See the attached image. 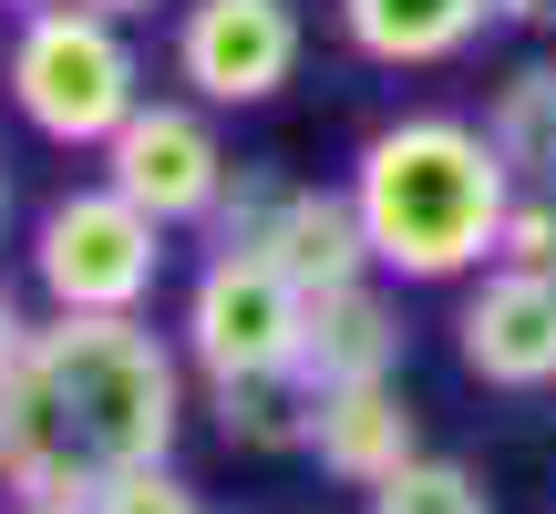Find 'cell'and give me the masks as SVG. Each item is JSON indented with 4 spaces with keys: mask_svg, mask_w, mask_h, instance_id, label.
Returning <instances> with one entry per match:
<instances>
[{
    "mask_svg": "<svg viewBox=\"0 0 556 514\" xmlns=\"http://www.w3.org/2000/svg\"><path fill=\"white\" fill-rule=\"evenodd\" d=\"M351 206L371 227V268L402 288H454L505 237L516 165L495 155L484 114H392L351 155Z\"/></svg>",
    "mask_w": 556,
    "mask_h": 514,
    "instance_id": "6da1fadb",
    "label": "cell"
},
{
    "mask_svg": "<svg viewBox=\"0 0 556 514\" xmlns=\"http://www.w3.org/2000/svg\"><path fill=\"white\" fill-rule=\"evenodd\" d=\"M31 371L52 391V422L93 474L114 463H176L186 433V339H165L144 309H52L31 330Z\"/></svg>",
    "mask_w": 556,
    "mask_h": 514,
    "instance_id": "7a4b0ae2",
    "label": "cell"
},
{
    "mask_svg": "<svg viewBox=\"0 0 556 514\" xmlns=\"http://www.w3.org/2000/svg\"><path fill=\"white\" fill-rule=\"evenodd\" d=\"M0 82H11V114L31 124L41 144L103 155L114 124L144 103V52L93 0H41V11H21L11 52H0Z\"/></svg>",
    "mask_w": 556,
    "mask_h": 514,
    "instance_id": "3957f363",
    "label": "cell"
},
{
    "mask_svg": "<svg viewBox=\"0 0 556 514\" xmlns=\"http://www.w3.org/2000/svg\"><path fill=\"white\" fill-rule=\"evenodd\" d=\"M165 237H176V227H165L155 206H135L114 176L62 185V196L31 217V288H41V309H155Z\"/></svg>",
    "mask_w": 556,
    "mask_h": 514,
    "instance_id": "277c9868",
    "label": "cell"
},
{
    "mask_svg": "<svg viewBox=\"0 0 556 514\" xmlns=\"http://www.w3.org/2000/svg\"><path fill=\"white\" fill-rule=\"evenodd\" d=\"M197 381H299L309 360V288L258 247H217L186 278V319H176Z\"/></svg>",
    "mask_w": 556,
    "mask_h": 514,
    "instance_id": "5b68a950",
    "label": "cell"
},
{
    "mask_svg": "<svg viewBox=\"0 0 556 514\" xmlns=\"http://www.w3.org/2000/svg\"><path fill=\"white\" fill-rule=\"evenodd\" d=\"M206 237L278 257L309 298L340 288V278H371V227H361V206H351V176L309 185V176H278V165H238V185H227V206L206 217Z\"/></svg>",
    "mask_w": 556,
    "mask_h": 514,
    "instance_id": "8992f818",
    "label": "cell"
},
{
    "mask_svg": "<svg viewBox=\"0 0 556 514\" xmlns=\"http://www.w3.org/2000/svg\"><path fill=\"white\" fill-rule=\"evenodd\" d=\"M103 176L135 206H155L165 227H206L227 206V185H238V155H227V134H217V103L144 93L135 114L114 124V144H103Z\"/></svg>",
    "mask_w": 556,
    "mask_h": 514,
    "instance_id": "52a82bcc",
    "label": "cell"
},
{
    "mask_svg": "<svg viewBox=\"0 0 556 514\" xmlns=\"http://www.w3.org/2000/svg\"><path fill=\"white\" fill-rule=\"evenodd\" d=\"M299 73V11L289 0H176V82L217 114L278 103Z\"/></svg>",
    "mask_w": 556,
    "mask_h": 514,
    "instance_id": "ba28073f",
    "label": "cell"
},
{
    "mask_svg": "<svg viewBox=\"0 0 556 514\" xmlns=\"http://www.w3.org/2000/svg\"><path fill=\"white\" fill-rule=\"evenodd\" d=\"M454 360L484 391H556V268L484 257L454 309Z\"/></svg>",
    "mask_w": 556,
    "mask_h": 514,
    "instance_id": "9c48e42d",
    "label": "cell"
},
{
    "mask_svg": "<svg viewBox=\"0 0 556 514\" xmlns=\"http://www.w3.org/2000/svg\"><path fill=\"white\" fill-rule=\"evenodd\" d=\"M413 453H422V412L402 401V381H330V391H309V463L330 484L371 494Z\"/></svg>",
    "mask_w": 556,
    "mask_h": 514,
    "instance_id": "30bf717a",
    "label": "cell"
},
{
    "mask_svg": "<svg viewBox=\"0 0 556 514\" xmlns=\"http://www.w3.org/2000/svg\"><path fill=\"white\" fill-rule=\"evenodd\" d=\"M93 463L62 442L52 422V391H41L31 350L0 371V504H93Z\"/></svg>",
    "mask_w": 556,
    "mask_h": 514,
    "instance_id": "8fae6325",
    "label": "cell"
},
{
    "mask_svg": "<svg viewBox=\"0 0 556 514\" xmlns=\"http://www.w3.org/2000/svg\"><path fill=\"white\" fill-rule=\"evenodd\" d=\"M402 298L371 278H340V288L309 298V360H299V381L309 391H330V381H402Z\"/></svg>",
    "mask_w": 556,
    "mask_h": 514,
    "instance_id": "7c38bea8",
    "label": "cell"
},
{
    "mask_svg": "<svg viewBox=\"0 0 556 514\" xmlns=\"http://www.w3.org/2000/svg\"><path fill=\"white\" fill-rule=\"evenodd\" d=\"M495 0H340V41L381 73H443L495 31Z\"/></svg>",
    "mask_w": 556,
    "mask_h": 514,
    "instance_id": "4fadbf2b",
    "label": "cell"
},
{
    "mask_svg": "<svg viewBox=\"0 0 556 514\" xmlns=\"http://www.w3.org/2000/svg\"><path fill=\"white\" fill-rule=\"evenodd\" d=\"M484 134L516 165V185H556V52L505 62L495 93H484Z\"/></svg>",
    "mask_w": 556,
    "mask_h": 514,
    "instance_id": "5bb4252c",
    "label": "cell"
},
{
    "mask_svg": "<svg viewBox=\"0 0 556 514\" xmlns=\"http://www.w3.org/2000/svg\"><path fill=\"white\" fill-rule=\"evenodd\" d=\"M227 453H309V381H206Z\"/></svg>",
    "mask_w": 556,
    "mask_h": 514,
    "instance_id": "9a60e30c",
    "label": "cell"
},
{
    "mask_svg": "<svg viewBox=\"0 0 556 514\" xmlns=\"http://www.w3.org/2000/svg\"><path fill=\"white\" fill-rule=\"evenodd\" d=\"M361 514H495V484L454 453H413L402 474H381L361 494Z\"/></svg>",
    "mask_w": 556,
    "mask_h": 514,
    "instance_id": "2e32d148",
    "label": "cell"
},
{
    "mask_svg": "<svg viewBox=\"0 0 556 514\" xmlns=\"http://www.w3.org/2000/svg\"><path fill=\"white\" fill-rule=\"evenodd\" d=\"M93 514H206V494L176 463H114V474L93 484Z\"/></svg>",
    "mask_w": 556,
    "mask_h": 514,
    "instance_id": "e0dca14e",
    "label": "cell"
},
{
    "mask_svg": "<svg viewBox=\"0 0 556 514\" xmlns=\"http://www.w3.org/2000/svg\"><path fill=\"white\" fill-rule=\"evenodd\" d=\"M495 257H505V268H556V185H516Z\"/></svg>",
    "mask_w": 556,
    "mask_h": 514,
    "instance_id": "ac0fdd59",
    "label": "cell"
},
{
    "mask_svg": "<svg viewBox=\"0 0 556 514\" xmlns=\"http://www.w3.org/2000/svg\"><path fill=\"white\" fill-rule=\"evenodd\" d=\"M31 330H41V319L21 309V298H11V278H0V371H11V360L31 350Z\"/></svg>",
    "mask_w": 556,
    "mask_h": 514,
    "instance_id": "d6986e66",
    "label": "cell"
},
{
    "mask_svg": "<svg viewBox=\"0 0 556 514\" xmlns=\"http://www.w3.org/2000/svg\"><path fill=\"white\" fill-rule=\"evenodd\" d=\"M505 11V31H536V41H556V0H495Z\"/></svg>",
    "mask_w": 556,
    "mask_h": 514,
    "instance_id": "ffe728a7",
    "label": "cell"
},
{
    "mask_svg": "<svg viewBox=\"0 0 556 514\" xmlns=\"http://www.w3.org/2000/svg\"><path fill=\"white\" fill-rule=\"evenodd\" d=\"M93 11H114V21H155V11H176V0H93Z\"/></svg>",
    "mask_w": 556,
    "mask_h": 514,
    "instance_id": "44dd1931",
    "label": "cell"
},
{
    "mask_svg": "<svg viewBox=\"0 0 556 514\" xmlns=\"http://www.w3.org/2000/svg\"><path fill=\"white\" fill-rule=\"evenodd\" d=\"M11 514H93V504H11Z\"/></svg>",
    "mask_w": 556,
    "mask_h": 514,
    "instance_id": "7402d4cb",
    "label": "cell"
},
{
    "mask_svg": "<svg viewBox=\"0 0 556 514\" xmlns=\"http://www.w3.org/2000/svg\"><path fill=\"white\" fill-rule=\"evenodd\" d=\"M0 237H11V176H0Z\"/></svg>",
    "mask_w": 556,
    "mask_h": 514,
    "instance_id": "603a6c76",
    "label": "cell"
},
{
    "mask_svg": "<svg viewBox=\"0 0 556 514\" xmlns=\"http://www.w3.org/2000/svg\"><path fill=\"white\" fill-rule=\"evenodd\" d=\"M0 11H11V21H21V11H41V0H0Z\"/></svg>",
    "mask_w": 556,
    "mask_h": 514,
    "instance_id": "cb8c5ba5",
    "label": "cell"
},
{
    "mask_svg": "<svg viewBox=\"0 0 556 514\" xmlns=\"http://www.w3.org/2000/svg\"><path fill=\"white\" fill-rule=\"evenodd\" d=\"M0 93H11V82H0Z\"/></svg>",
    "mask_w": 556,
    "mask_h": 514,
    "instance_id": "d4e9b609",
    "label": "cell"
}]
</instances>
